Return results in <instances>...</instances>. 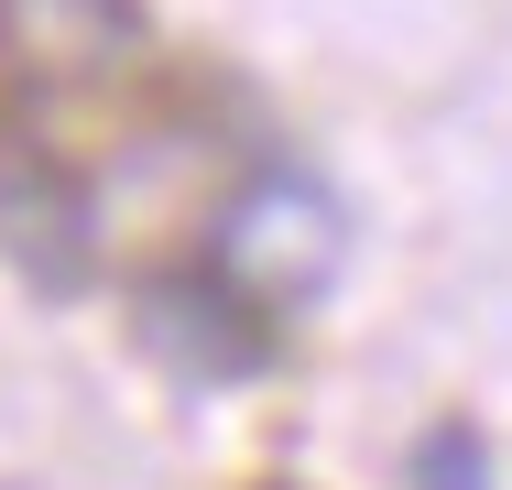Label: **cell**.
Wrapping results in <instances>:
<instances>
[{
	"mask_svg": "<svg viewBox=\"0 0 512 490\" xmlns=\"http://www.w3.org/2000/svg\"><path fill=\"white\" fill-rule=\"evenodd\" d=\"M338 262H349V207L306 164H251L218 207V229H207V273L240 305H262L273 327L338 284Z\"/></svg>",
	"mask_w": 512,
	"mask_h": 490,
	"instance_id": "6da1fadb",
	"label": "cell"
},
{
	"mask_svg": "<svg viewBox=\"0 0 512 490\" xmlns=\"http://www.w3.org/2000/svg\"><path fill=\"white\" fill-rule=\"evenodd\" d=\"M0 262L44 305H77L99 284V186L22 109H0Z\"/></svg>",
	"mask_w": 512,
	"mask_h": 490,
	"instance_id": "7a4b0ae2",
	"label": "cell"
},
{
	"mask_svg": "<svg viewBox=\"0 0 512 490\" xmlns=\"http://www.w3.org/2000/svg\"><path fill=\"white\" fill-rule=\"evenodd\" d=\"M131 327H142V349H153L175 382H207V392L262 382V371H273V349H284V338H273V316H262V305H240L207 262L142 273V284H131Z\"/></svg>",
	"mask_w": 512,
	"mask_h": 490,
	"instance_id": "3957f363",
	"label": "cell"
},
{
	"mask_svg": "<svg viewBox=\"0 0 512 490\" xmlns=\"http://www.w3.org/2000/svg\"><path fill=\"white\" fill-rule=\"evenodd\" d=\"M142 55V0H0V77L99 88Z\"/></svg>",
	"mask_w": 512,
	"mask_h": 490,
	"instance_id": "277c9868",
	"label": "cell"
},
{
	"mask_svg": "<svg viewBox=\"0 0 512 490\" xmlns=\"http://www.w3.org/2000/svg\"><path fill=\"white\" fill-rule=\"evenodd\" d=\"M414 490H491V447H480V425H425L404 458Z\"/></svg>",
	"mask_w": 512,
	"mask_h": 490,
	"instance_id": "5b68a950",
	"label": "cell"
},
{
	"mask_svg": "<svg viewBox=\"0 0 512 490\" xmlns=\"http://www.w3.org/2000/svg\"><path fill=\"white\" fill-rule=\"evenodd\" d=\"M0 490H22V480H0Z\"/></svg>",
	"mask_w": 512,
	"mask_h": 490,
	"instance_id": "8992f818",
	"label": "cell"
}]
</instances>
